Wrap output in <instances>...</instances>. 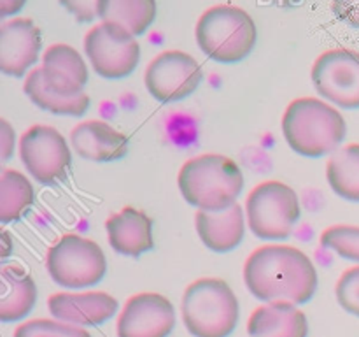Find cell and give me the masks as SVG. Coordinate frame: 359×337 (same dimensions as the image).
<instances>
[{
    "mask_svg": "<svg viewBox=\"0 0 359 337\" xmlns=\"http://www.w3.org/2000/svg\"><path fill=\"white\" fill-rule=\"evenodd\" d=\"M97 16L128 30L133 37L146 34L156 18L153 0H98Z\"/></svg>",
    "mask_w": 359,
    "mask_h": 337,
    "instance_id": "cell-21",
    "label": "cell"
},
{
    "mask_svg": "<svg viewBox=\"0 0 359 337\" xmlns=\"http://www.w3.org/2000/svg\"><path fill=\"white\" fill-rule=\"evenodd\" d=\"M249 337H307V316L297 304L269 302L249 316Z\"/></svg>",
    "mask_w": 359,
    "mask_h": 337,
    "instance_id": "cell-18",
    "label": "cell"
},
{
    "mask_svg": "<svg viewBox=\"0 0 359 337\" xmlns=\"http://www.w3.org/2000/svg\"><path fill=\"white\" fill-rule=\"evenodd\" d=\"M74 16L77 18L79 21H90L97 16V4L98 0H70V2H62Z\"/></svg>",
    "mask_w": 359,
    "mask_h": 337,
    "instance_id": "cell-28",
    "label": "cell"
},
{
    "mask_svg": "<svg viewBox=\"0 0 359 337\" xmlns=\"http://www.w3.org/2000/svg\"><path fill=\"white\" fill-rule=\"evenodd\" d=\"M42 337H51V336H42Z\"/></svg>",
    "mask_w": 359,
    "mask_h": 337,
    "instance_id": "cell-32",
    "label": "cell"
},
{
    "mask_svg": "<svg viewBox=\"0 0 359 337\" xmlns=\"http://www.w3.org/2000/svg\"><path fill=\"white\" fill-rule=\"evenodd\" d=\"M312 83L318 93L344 109L359 107V53L330 49L312 67Z\"/></svg>",
    "mask_w": 359,
    "mask_h": 337,
    "instance_id": "cell-11",
    "label": "cell"
},
{
    "mask_svg": "<svg viewBox=\"0 0 359 337\" xmlns=\"http://www.w3.org/2000/svg\"><path fill=\"white\" fill-rule=\"evenodd\" d=\"M181 311L193 337H230L238 323V298L226 281L202 277L186 288Z\"/></svg>",
    "mask_w": 359,
    "mask_h": 337,
    "instance_id": "cell-4",
    "label": "cell"
},
{
    "mask_svg": "<svg viewBox=\"0 0 359 337\" xmlns=\"http://www.w3.org/2000/svg\"><path fill=\"white\" fill-rule=\"evenodd\" d=\"M283 133L294 153L307 158L333 154L346 139L347 125L333 105L312 97H302L287 105Z\"/></svg>",
    "mask_w": 359,
    "mask_h": 337,
    "instance_id": "cell-3",
    "label": "cell"
},
{
    "mask_svg": "<svg viewBox=\"0 0 359 337\" xmlns=\"http://www.w3.org/2000/svg\"><path fill=\"white\" fill-rule=\"evenodd\" d=\"M195 35L200 49L209 58L221 63H235L251 55L258 30L244 9L219 4L200 16Z\"/></svg>",
    "mask_w": 359,
    "mask_h": 337,
    "instance_id": "cell-5",
    "label": "cell"
},
{
    "mask_svg": "<svg viewBox=\"0 0 359 337\" xmlns=\"http://www.w3.org/2000/svg\"><path fill=\"white\" fill-rule=\"evenodd\" d=\"M91 337L88 330L83 326L70 325V323L60 322V319H30L25 322L14 330V337Z\"/></svg>",
    "mask_w": 359,
    "mask_h": 337,
    "instance_id": "cell-26",
    "label": "cell"
},
{
    "mask_svg": "<svg viewBox=\"0 0 359 337\" xmlns=\"http://www.w3.org/2000/svg\"><path fill=\"white\" fill-rule=\"evenodd\" d=\"M248 290L263 302L305 304L318 290V272L312 260L293 246L270 244L255 249L245 260Z\"/></svg>",
    "mask_w": 359,
    "mask_h": 337,
    "instance_id": "cell-1",
    "label": "cell"
},
{
    "mask_svg": "<svg viewBox=\"0 0 359 337\" xmlns=\"http://www.w3.org/2000/svg\"><path fill=\"white\" fill-rule=\"evenodd\" d=\"M118 308V300L105 291L53 293L48 298V309L53 318L83 329L109 322Z\"/></svg>",
    "mask_w": 359,
    "mask_h": 337,
    "instance_id": "cell-14",
    "label": "cell"
},
{
    "mask_svg": "<svg viewBox=\"0 0 359 337\" xmlns=\"http://www.w3.org/2000/svg\"><path fill=\"white\" fill-rule=\"evenodd\" d=\"M46 267L56 284L86 288L100 283L107 262L100 246L77 234H65L48 249Z\"/></svg>",
    "mask_w": 359,
    "mask_h": 337,
    "instance_id": "cell-7",
    "label": "cell"
},
{
    "mask_svg": "<svg viewBox=\"0 0 359 337\" xmlns=\"http://www.w3.org/2000/svg\"><path fill=\"white\" fill-rule=\"evenodd\" d=\"M321 244L342 258L359 262V227L333 225L321 234Z\"/></svg>",
    "mask_w": 359,
    "mask_h": 337,
    "instance_id": "cell-25",
    "label": "cell"
},
{
    "mask_svg": "<svg viewBox=\"0 0 359 337\" xmlns=\"http://www.w3.org/2000/svg\"><path fill=\"white\" fill-rule=\"evenodd\" d=\"M175 325L172 302L160 293H137L118 318V337H168Z\"/></svg>",
    "mask_w": 359,
    "mask_h": 337,
    "instance_id": "cell-12",
    "label": "cell"
},
{
    "mask_svg": "<svg viewBox=\"0 0 359 337\" xmlns=\"http://www.w3.org/2000/svg\"><path fill=\"white\" fill-rule=\"evenodd\" d=\"M34 202L32 183L21 172L4 168L0 174V221H16Z\"/></svg>",
    "mask_w": 359,
    "mask_h": 337,
    "instance_id": "cell-24",
    "label": "cell"
},
{
    "mask_svg": "<svg viewBox=\"0 0 359 337\" xmlns=\"http://www.w3.org/2000/svg\"><path fill=\"white\" fill-rule=\"evenodd\" d=\"M0 319L4 323L20 322L34 309L37 300V288L30 274L20 267L4 265L0 269Z\"/></svg>",
    "mask_w": 359,
    "mask_h": 337,
    "instance_id": "cell-20",
    "label": "cell"
},
{
    "mask_svg": "<svg viewBox=\"0 0 359 337\" xmlns=\"http://www.w3.org/2000/svg\"><path fill=\"white\" fill-rule=\"evenodd\" d=\"M42 35L28 18H14L0 25V70L21 77L37 62Z\"/></svg>",
    "mask_w": 359,
    "mask_h": 337,
    "instance_id": "cell-13",
    "label": "cell"
},
{
    "mask_svg": "<svg viewBox=\"0 0 359 337\" xmlns=\"http://www.w3.org/2000/svg\"><path fill=\"white\" fill-rule=\"evenodd\" d=\"M23 0H0V16L16 14L23 7Z\"/></svg>",
    "mask_w": 359,
    "mask_h": 337,
    "instance_id": "cell-31",
    "label": "cell"
},
{
    "mask_svg": "<svg viewBox=\"0 0 359 337\" xmlns=\"http://www.w3.org/2000/svg\"><path fill=\"white\" fill-rule=\"evenodd\" d=\"M20 157L35 181L56 185L67 178L72 157L62 133L48 125H34L20 139Z\"/></svg>",
    "mask_w": 359,
    "mask_h": 337,
    "instance_id": "cell-9",
    "label": "cell"
},
{
    "mask_svg": "<svg viewBox=\"0 0 359 337\" xmlns=\"http://www.w3.org/2000/svg\"><path fill=\"white\" fill-rule=\"evenodd\" d=\"M25 93L37 107L60 116H83L90 109V97L86 93L63 97L53 91L42 77V69L30 70L23 84Z\"/></svg>",
    "mask_w": 359,
    "mask_h": 337,
    "instance_id": "cell-22",
    "label": "cell"
},
{
    "mask_svg": "<svg viewBox=\"0 0 359 337\" xmlns=\"http://www.w3.org/2000/svg\"><path fill=\"white\" fill-rule=\"evenodd\" d=\"M42 77L46 84L63 97L84 93L88 67L84 58L69 44H53L42 56Z\"/></svg>",
    "mask_w": 359,
    "mask_h": 337,
    "instance_id": "cell-15",
    "label": "cell"
},
{
    "mask_svg": "<svg viewBox=\"0 0 359 337\" xmlns=\"http://www.w3.org/2000/svg\"><path fill=\"white\" fill-rule=\"evenodd\" d=\"M245 214L252 234L265 241H283L293 234L300 220V200L286 183H259L249 193Z\"/></svg>",
    "mask_w": 359,
    "mask_h": 337,
    "instance_id": "cell-6",
    "label": "cell"
},
{
    "mask_svg": "<svg viewBox=\"0 0 359 337\" xmlns=\"http://www.w3.org/2000/svg\"><path fill=\"white\" fill-rule=\"evenodd\" d=\"M326 178L337 195L359 202V144H347L330 157Z\"/></svg>",
    "mask_w": 359,
    "mask_h": 337,
    "instance_id": "cell-23",
    "label": "cell"
},
{
    "mask_svg": "<svg viewBox=\"0 0 359 337\" xmlns=\"http://www.w3.org/2000/svg\"><path fill=\"white\" fill-rule=\"evenodd\" d=\"M70 144L81 158L91 161L121 160L128 153V137L100 119H90L74 126Z\"/></svg>",
    "mask_w": 359,
    "mask_h": 337,
    "instance_id": "cell-17",
    "label": "cell"
},
{
    "mask_svg": "<svg viewBox=\"0 0 359 337\" xmlns=\"http://www.w3.org/2000/svg\"><path fill=\"white\" fill-rule=\"evenodd\" d=\"M0 150H2V160H9L14 151V130L11 128L6 119H0Z\"/></svg>",
    "mask_w": 359,
    "mask_h": 337,
    "instance_id": "cell-30",
    "label": "cell"
},
{
    "mask_svg": "<svg viewBox=\"0 0 359 337\" xmlns=\"http://www.w3.org/2000/svg\"><path fill=\"white\" fill-rule=\"evenodd\" d=\"M333 11L340 20L353 27H359V2H337L333 4Z\"/></svg>",
    "mask_w": 359,
    "mask_h": 337,
    "instance_id": "cell-29",
    "label": "cell"
},
{
    "mask_svg": "<svg viewBox=\"0 0 359 337\" xmlns=\"http://www.w3.org/2000/svg\"><path fill=\"white\" fill-rule=\"evenodd\" d=\"M177 185L188 204L200 211L219 213L237 204L244 176L231 158L217 153L193 157L181 167Z\"/></svg>",
    "mask_w": 359,
    "mask_h": 337,
    "instance_id": "cell-2",
    "label": "cell"
},
{
    "mask_svg": "<svg viewBox=\"0 0 359 337\" xmlns=\"http://www.w3.org/2000/svg\"><path fill=\"white\" fill-rule=\"evenodd\" d=\"M111 248L125 256H140L154 248L153 220L144 211L123 207L105 221Z\"/></svg>",
    "mask_w": 359,
    "mask_h": 337,
    "instance_id": "cell-16",
    "label": "cell"
},
{
    "mask_svg": "<svg viewBox=\"0 0 359 337\" xmlns=\"http://www.w3.org/2000/svg\"><path fill=\"white\" fill-rule=\"evenodd\" d=\"M84 51L95 72L105 79H123L137 69L140 46L128 30L102 21L84 37Z\"/></svg>",
    "mask_w": 359,
    "mask_h": 337,
    "instance_id": "cell-8",
    "label": "cell"
},
{
    "mask_svg": "<svg viewBox=\"0 0 359 337\" xmlns=\"http://www.w3.org/2000/svg\"><path fill=\"white\" fill-rule=\"evenodd\" d=\"M202 67L191 55L172 49L160 53L151 60L144 83L156 100L168 104L195 93L202 83Z\"/></svg>",
    "mask_w": 359,
    "mask_h": 337,
    "instance_id": "cell-10",
    "label": "cell"
},
{
    "mask_svg": "<svg viewBox=\"0 0 359 337\" xmlns=\"http://www.w3.org/2000/svg\"><path fill=\"white\" fill-rule=\"evenodd\" d=\"M335 295L342 309L359 316V265L351 267L340 276L335 286Z\"/></svg>",
    "mask_w": 359,
    "mask_h": 337,
    "instance_id": "cell-27",
    "label": "cell"
},
{
    "mask_svg": "<svg viewBox=\"0 0 359 337\" xmlns=\"http://www.w3.org/2000/svg\"><path fill=\"white\" fill-rule=\"evenodd\" d=\"M195 225L200 239L210 251L228 253L237 248L244 239V211L238 204H233L219 213L198 211Z\"/></svg>",
    "mask_w": 359,
    "mask_h": 337,
    "instance_id": "cell-19",
    "label": "cell"
}]
</instances>
